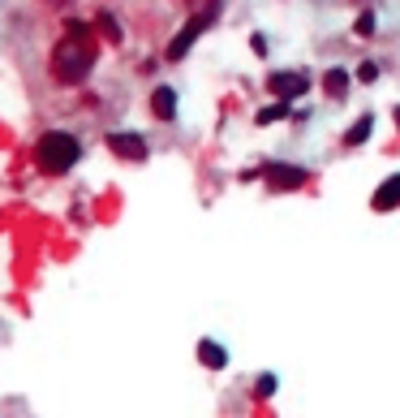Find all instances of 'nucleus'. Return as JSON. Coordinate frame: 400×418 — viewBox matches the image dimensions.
<instances>
[{
    "label": "nucleus",
    "mask_w": 400,
    "mask_h": 418,
    "mask_svg": "<svg viewBox=\"0 0 400 418\" xmlns=\"http://www.w3.org/2000/svg\"><path fill=\"white\" fill-rule=\"evenodd\" d=\"M99 61V39L95 31L86 27V22H65V31L52 47V73H56V82L73 87V82H82L86 73L95 69Z\"/></svg>",
    "instance_id": "nucleus-1"
},
{
    "label": "nucleus",
    "mask_w": 400,
    "mask_h": 418,
    "mask_svg": "<svg viewBox=\"0 0 400 418\" xmlns=\"http://www.w3.org/2000/svg\"><path fill=\"white\" fill-rule=\"evenodd\" d=\"M78 156H82L78 138H73V134H65V130H47V134L39 138V147H35V160H39V168H43L47 177H61V173H69V168L78 164Z\"/></svg>",
    "instance_id": "nucleus-2"
},
{
    "label": "nucleus",
    "mask_w": 400,
    "mask_h": 418,
    "mask_svg": "<svg viewBox=\"0 0 400 418\" xmlns=\"http://www.w3.org/2000/svg\"><path fill=\"white\" fill-rule=\"evenodd\" d=\"M190 5H194V17H190V27L168 43V61H181L190 47H194V39H198V35H203L211 22L220 17V0H190Z\"/></svg>",
    "instance_id": "nucleus-3"
},
{
    "label": "nucleus",
    "mask_w": 400,
    "mask_h": 418,
    "mask_svg": "<svg viewBox=\"0 0 400 418\" xmlns=\"http://www.w3.org/2000/svg\"><path fill=\"white\" fill-rule=\"evenodd\" d=\"M267 91L276 95V100H302L310 91V82H306V73H297V69H280V73L267 78Z\"/></svg>",
    "instance_id": "nucleus-4"
},
{
    "label": "nucleus",
    "mask_w": 400,
    "mask_h": 418,
    "mask_svg": "<svg viewBox=\"0 0 400 418\" xmlns=\"http://www.w3.org/2000/svg\"><path fill=\"white\" fill-rule=\"evenodd\" d=\"M259 177H267L271 190H297V186H306V173H302V168H289V164H267V168H259Z\"/></svg>",
    "instance_id": "nucleus-5"
},
{
    "label": "nucleus",
    "mask_w": 400,
    "mask_h": 418,
    "mask_svg": "<svg viewBox=\"0 0 400 418\" xmlns=\"http://www.w3.org/2000/svg\"><path fill=\"white\" fill-rule=\"evenodd\" d=\"M108 151L138 164V160L146 156V142H142V134H108Z\"/></svg>",
    "instance_id": "nucleus-6"
},
{
    "label": "nucleus",
    "mask_w": 400,
    "mask_h": 418,
    "mask_svg": "<svg viewBox=\"0 0 400 418\" xmlns=\"http://www.w3.org/2000/svg\"><path fill=\"white\" fill-rule=\"evenodd\" d=\"M151 112L160 121H177V91H172V87H155L151 91Z\"/></svg>",
    "instance_id": "nucleus-7"
},
{
    "label": "nucleus",
    "mask_w": 400,
    "mask_h": 418,
    "mask_svg": "<svg viewBox=\"0 0 400 418\" xmlns=\"http://www.w3.org/2000/svg\"><path fill=\"white\" fill-rule=\"evenodd\" d=\"M370 207H374V211H392V207H400V173H396V177H387L379 190H374Z\"/></svg>",
    "instance_id": "nucleus-8"
},
{
    "label": "nucleus",
    "mask_w": 400,
    "mask_h": 418,
    "mask_svg": "<svg viewBox=\"0 0 400 418\" xmlns=\"http://www.w3.org/2000/svg\"><path fill=\"white\" fill-rule=\"evenodd\" d=\"M198 358H203V366H211V371H224V366H229V350L215 345L211 336H207V341H198Z\"/></svg>",
    "instance_id": "nucleus-9"
},
{
    "label": "nucleus",
    "mask_w": 400,
    "mask_h": 418,
    "mask_svg": "<svg viewBox=\"0 0 400 418\" xmlns=\"http://www.w3.org/2000/svg\"><path fill=\"white\" fill-rule=\"evenodd\" d=\"M344 91H348V73H344V69H332V73H328V95H332V100H344Z\"/></svg>",
    "instance_id": "nucleus-10"
},
{
    "label": "nucleus",
    "mask_w": 400,
    "mask_h": 418,
    "mask_svg": "<svg viewBox=\"0 0 400 418\" xmlns=\"http://www.w3.org/2000/svg\"><path fill=\"white\" fill-rule=\"evenodd\" d=\"M366 138H370V117H362L357 126L344 134V147H357V142H366Z\"/></svg>",
    "instance_id": "nucleus-11"
},
{
    "label": "nucleus",
    "mask_w": 400,
    "mask_h": 418,
    "mask_svg": "<svg viewBox=\"0 0 400 418\" xmlns=\"http://www.w3.org/2000/svg\"><path fill=\"white\" fill-rule=\"evenodd\" d=\"M280 117H289V100H280V104L263 108V112H259V126H271V121H280Z\"/></svg>",
    "instance_id": "nucleus-12"
},
{
    "label": "nucleus",
    "mask_w": 400,
    "mask_h": 418,
    "mask_svg": "<svg viewBox=\"0 0 400 418\" xmlns=\"http://www.w3.org/2000/svg\"><path fill=\"white\" fill-rule=\"evenodd\" d=\"M99 27H104V35H108L112 43H121V27H116V17H112V13H99Z\"/></svg>",
    "instance_id": "nucleus-13"
},
{
    "label": "nucleus",
    "mask_w": 400,
    "mask_h": 418,
    "mask_svg": "<svg viewBox=\"0 0 400 418\" xmlns=\"http://www.w3.org/2000/svg\"><path fill=\"white\" fill-rule=\"evenodd\" d=\"M357 35H374V13H362V22H357Z\"/></svg>",
    "instance_id": "nucleus-14"
},
{
    "label": "nucleus",
    "mask_w": 400,
    "mask_h": 418,
    "mask_svg": "<svg viewBox=\"0 0 400 418\" xmlns=\"http://www.w3.org/2000/svg\"><path fill=\"white\" fill-rule=\"evenodd\" d=\"M259 392H263V397H271V392H276V375H263V380H259Z\"/></svg>",
    "instance_id": "nucleus-15"
},
{
    "label": "nucleus",
    "mask_w": 400,
    "mask_h": 418,
    "mask_svg": "<svg viewBox=\"0 0 400 418\" xmlns=\"http://www.w3.org/2000/svg\"><path fill=\"white\" fill-rule=\"evenodd\" d=\"M47 5H65V0H47Z\"/></svg>",
    "instance_id": "nucleus-16"
},
{
    "label": "nucleus",
    "mask_w": 400,
    "mask_h": 418,
    "mask_svg": "<svg viewBox=\"0 0 400 418\" xmlns=\"http://www.w3.org/2000/svg\"><path fill=\"white\" fill-rule=\"evenodd\" d=\"M396 121H400V108H396Z\"/></svg>",
    "instance_id": "nucleus-17"
}]
</instances>
